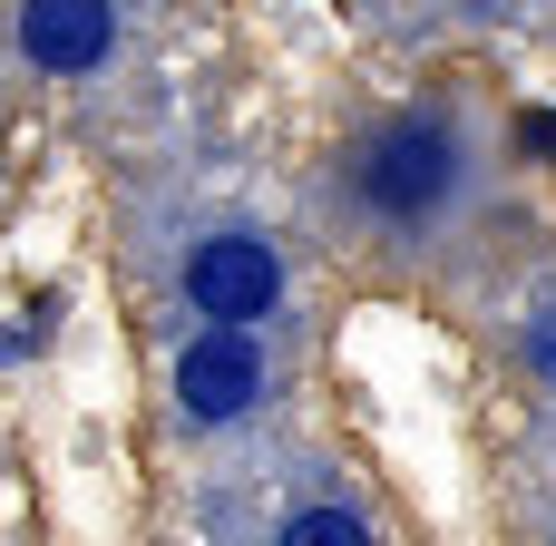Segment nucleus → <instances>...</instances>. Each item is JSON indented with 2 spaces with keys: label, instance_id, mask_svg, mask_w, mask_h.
I'll use <instances>...</instances> for the list:
<instances>
[{
  "label": "nucleus",
  "instance_id": "obj_7",
  "mask_svg": "<svg viewBox=\"0 0 556 546\" xmlns=\"http://www.w3.org/2000/svg\"><path fill=\"white\" fill-rule=\"evenodd\" d=\"M538 371H547V381H556V322H547V332H538Z\"/></svg>",
  "mask_w": 556,
  "mask_h": 546
},
{
  "label": "nucleus",
  "instance_id": "obj_4",
  "mask_svg": "<svg viewBox=\"0 0 556 546\" xmlns=\"http://www.w3.org/2000/svg\"><path fill=\"white\" fill-rule=\"evenodd\" d=\"M20 49L39 68H98L117 49V10L108 0H29L20 10Z\"/></svg>",
  "mask_w": 556,
  "mask_h": 546
},
{
  "label": "nucleus",
  "instance_id": "obj_3",
  "mask_svg": "<svg viewBox=\"0 0 556 546\" xmlns=\"http://www.w3.org/2000/svg\"><path fill=\"white\" fill-rule=\"evenodd\" d=\"M176 401H186V420H244V410L264 401V352H254V332H195V342L176 352Z\"/></svg>",
  "mask_w": 556,
  "mask_h": 546
},
{
  "label": "nucleus",
  "instance_id": "obj_2",
  "mask_svg": "<svg viewBox=\"0 0 556 546\" xmlns=\"http://www.w3.org/2000/svg\"><path fill=\"white\" fill-rule=\"evenodd\" d=\"M186 303L205 313V332H244L283 303V254L264 234H205L186 254Z\"/></svg>",
  "mask_w": 556,
  "mask_h": 546
},
{
  "label": "nucleus",
  "instance_id": "obj_5",
  "mask_svg": "<svg viewBox=\"0 0 556 546\" xmlns=\"http://www.w3.org/2000/svg\"><path fill=\"white\" fill-rule=\"evenodd\" d=\"M274 546H371V528H362L352 508H303V518H293Z\"/></svg>",
  "mask_w": 556,
  "mask_h": 546
},
{
  "label": "nucleus",
  "instance_id": "obj_1",
  "mask_svg": "<svg viewBox=\"0 0 556 546\" xmlns=\"http://www.w3.org/2000/svg\"><path fill=\"white\" fill-rule=\"evenodd\" d=\"M459 176H469V137H459V117L410 107V117L371 127V147L352 156V205L381 215V225H430V215L459 195Z\"/></svg>",
  "mask_w": 556,
  "mask_h": 546
},
{
  "label": "nucleus",
  "instance_id": "obj_6",
  "mask_svg": "<svg viewBox=\"0 0 556 546\" xmlns=\"http://www.w3.org/2000/svg\"><path fill=\"white\" fill-rule=\"evenodd\" d=\"M528 147H547V156H556V117H547V107L528 117Z\"/></svg>",
  "mask_w": 556,
  "mask_h": 546
},
{
  "label": "nucleus",
  "instance_id": "obj_8",
  "mask_svg": "<svg viewBox=\"0 0 556 546\" xmlns=\"http://www.w3.org/2000/svg\"><path fill=\"white\" fill-rule=\"evenodd\" d=\"M20 352H29V332H0V361H20Z\"/></svg>",
  "mask_w": 556,
  "mask_h": 546
}]
</instances>
